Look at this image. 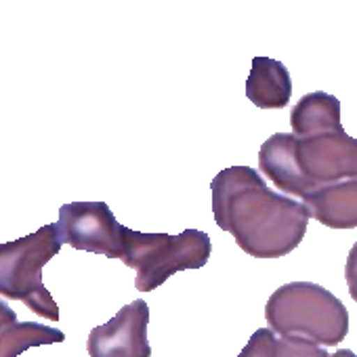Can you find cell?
<instances>
[{"label":"cell","instance_id":"6da1fadb","mask_svg":"<svg viewBox=\"0 0 357 357\" xmlns=\"http://www.w3.org/2000/svg\"><path fill=\"white\" fill-rule=\"evenodd\" d=\"M213 215L219 229L255 259L290 255L305 238L311 213L305 202L271 192L252 166H229L211 183Z\"/></svg>","mask_w":357,"mask_h":357},{"label":"cell","instance_id":"7a4b0ae2","mask_svg":"<svg viewBox=\"0 0 357 357\" xmlns=\"http://www.w3.org/2000/svg\"><path fill=\"white\" fill-rule=\"evenodd\" d=\"M259 170L282 194L303 200L317 188L357 178V139L344 128L313 137L275 132L261 145Z\"/></svg>","mask_w":357,"mask_h":357},{"label":"cell","instance_id":"3957f363","mask_svg":"<svg viewBox=\"0 0 357 357\" xmlns=\"http://www.w3.org/2000/svg\"><path fill=\"white\" fill-rule=\"evenodd\" d=\"M265 319L280 338L336 347L349 334V311L338 296L313 282L280 286L265 305Z\"/></svg>","mask_w":357,"mask_h":357},{"label":"cell","instance_id":"277c9868","mask_svg":"<svg viewBox=\"0 0 357 357\" xmlns=\"http://www.w3.org/2000/svg\"><path fill=\"white\" fill-rule=\"evenodd\" d=\"M213 252L211 236L200 229H185L176 236L143 234L124 227L122 263L137 269L135 288L151 292L170 275L188 269H202Z\"/></svg>","mask_w":357,"mask_h":357},{"label":"cell","instance_id":"5b68a950","mask_svg":"<svg viewBox=\"0 0 357 357\" xmlns=\"http://www.w3.org/2000/svg\"><path fill=\"white\" fill-rule=\"evenodd\" d=\"M61 244L55 223L0 244V296L22 301L36 315L59 321V307L43 282V269L59 255Z\"/></svg>","mask_w":357,"mask_h":357},{"label":"cell","instance_id":"8992f818","mask_svg":"<svg viewBox=\"0 0 357 357\" xmlns=\"http://www.w3.org/2000/svg\"><path fill=\"white\" fill-rule=\"evenodd\" d=\"M59 240L76 250L120 259L124 255V225L105 202H70L59 208Z\"/></svg>","mask_w":357,"mask_h":357},{"label":"cell","instance_id":"52a82bcc","mask_svg":"<svg viewBox=\"0 0 357 357\" xmlns=\"http://www.w3.org/2000/svg\"><path fill=\"white\" fill-rule=\"evenodd\" d=\"M149 307L143 298L124 305L107 324L97 326L89 334L91 357H151L147 340Z\"/></svg>","mask_w":357,"mask_h":357},{"label":"cell","instance_id":"ba28073f","mask_svg":"<svg viewBox=\"0 0 357 357\" xmlns=\"http://www.w3.org/2000/svg\"><path fill=\"white\" fill-rule=\"evenodd\" d=\"M301 202L307 204L311 219L330 229H357V178L317 188Z\"/></svg>","mask_w":357,"mask_h":357},{"label":"cell","instance_id":"9c48e42d","mask_svg":"<svg viewBox=\"0 0 357 357\" xmlns=\"http://www.w3.org/2000/svg\"><path fill=\"white\" fill-rule=\"evenodd\" d=\"M246 97L261 109H284L292 97V78L286 66L271 57H255Z\"/></svg>","mask_w":357,"mask_h":357},{"label":"cell","instance_id":"30bf717a","mask_svg":"<svg viewBox=\"0 0 357 357\" xmlns=\"http://www.w3.org/2000/svg\"><path fill=\"white\" fill-rule=\"evenodd\" d=\"M66 334L36 321H17V313L0 301V357H17L32 347L63 342Z\"/></svg>","mask_w":357,"mask_h":357},{"label":"cell","instance_id":"8fae6325","mask_svg":"<svg viewBox=\"0 0 357 357\" xmlns=\"http://www.w3.org/2000/svg\"><path fill=\"white\" fill-rule=\"evenodd\" d=\"M290 126L296 137H313L319 132L338 130L342 128L340 101L324 91L309 93L292 107Z\"/></svg>","mask_w":357,"mask_h":357},{"label":"cell","instance_id":"7c38bea8","mask_svg":"<svg viewBox=\"0 0 357 357\" xmlns=\"http://www.w3.org/2000/svg\"><path fill=\"white\" fill-rule=\"evenodd\" d=\"M238 357H278V338L271 328H259Z\"/></svg>","mask_w":357,"mask_h":357},{"label":"cell","instance_id":"4fadbf2b","mask_svg":"<svg viewBox=\"0 0 357 357\" xmlns=\"http://www.w3.org/2000/svg\"><path fill=\"white\" fill-rule=\"evenodd\" d=\"M278 357H330V353L309 340L282 338L278 340Z\"/></svg>","mask_w":357,"mask_h":357},{"label":"cell","instance_id":"5bb4252c","mask_svg":"<svg viewBox=\"0 0 357 357\" xmlns=\"http://www.w3.org/2000/svg\"><path fill=\"white\" fill-rule=\"evenodd\" d=\"M344 280H347V288H349L351 298L357 303V242L349 250L347 265H344Z\"/></svg>","mask_w":357,"mask_h":357},{"label":"cell","instance_id":"9a60e30c","mask_svg":"<svg viewBox=\"0 0 357 357\" xmlns=\"http://www.w3.org/2000/svg\"><path fill=\"white\" fill-rule=\"evenodd\" d=\"M330 357H357L351 349H338L336 353H332Z\"/></svg>","mask_w":357,"mask_h":357}]
</instances>
